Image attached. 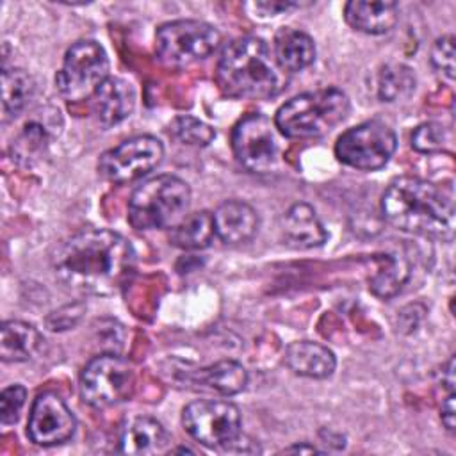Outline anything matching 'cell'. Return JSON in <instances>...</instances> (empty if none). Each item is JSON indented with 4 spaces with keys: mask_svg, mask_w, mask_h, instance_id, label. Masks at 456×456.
Here are the masks:
<instances>
[{
    "mask_svg": "<svg viewBox=\"0 0 456 456\" xmlns=\"http://www.w3.org/2000/svg\"><path fill=\"white\" fill-rule=\"evenodd\" d=\"M55 280L78 296L118 294L132 278L135 251L112 230H84L66 239L52 258Z\"/></svg>",
    "mask_w": 456,
    "mask_h": 456,
    "instance_id": "cell-1",
    "label": "cell"
},
{
    "mask_svg": "<svg viewBox=\"0 0 456 456\" xmlns=\"http://www.w3.org/2000/svg\"><path fill=\"white\" fill-rule=\"evenodd\" d=\"M381 214L401 232L452 240L456 208L451 185H438L419 176H399L381 196Z\"/></svg>",
    "mask_w": 456,
    "mask_h": 456,
    "instance_id": "cell-2",
    "label": "cell"
},
{
    "mask_svg": "<svg viewBox=\"0 0 456 456\" xmlns=\"http://www.w3.org/2000/svg\"><path fill=\"white\" fill-rule=\"evenodd\" d=\"M216 82L230 98L269 100L285 89L287 77L264 39L244 36L224 46Z\"/></svg>",
    "mask_w": 456,
    "mask_h": 456,
    "instance_id": "cell-3",
    "label": "cell"
},
{
    "mask_svg": "<svg viewBox=\"0 0 456 456\" xmlns=\"http://www.w3.org/2000/svg\"><path fill=\"white\" fill-rule=\"evenodd\" d=\"M351 102L337 87L297 94L274 114V126L290 139L321 137L338 126L349 114Z\"/></svg>",
    "mask_w": 456,
    "mask_h": 456,
    "instance_id": "cell-4",
    "label": "cell"
},
{
    "mask_svg": "<svg viewBox=\"0 0 456 456\" xmlns=\"http://www.w3.org/2000/svg\"><path fill=\"white\" fill-rule=\"evenodd\" d=\"M191 189L175 175H159L142 182L130 196L128 223L135 230L176 226L189 212Z\"/></svg>",
    "mask_w": 456,
    "mask_h": 456,
    "instance_id": "cell-5",
    "label": "cell"
},
{
    "mask_svg": "<svg viewBox=\"0 0 456 456\" xmlns=\"http://www.w3.org/2000/svg\"><path fill=\"white\" fill-rule=\"evenodd\" d=\"M219 43V30L200 20L167 21L155 32V53L171 68H183L208 57Z\"/></svg>",
    "mask_w": 456,
    "mask_h": 456,
    "instance_id": "cell-6",
    "label": "cell"
},
{
    "mask_svg": "<svg viewBox=\"0 0 456 456\" xmlns=\"http://www.w3.org/2000/svg\"><path fill=\"white\" fill-rule=\"evenodd\" d=\"M107 78L109 57L105 48L93 39H80L68 48L55 84L64 100L82 102L93 98Z\"/></svg>",
    "mask_w": 456,
    "mask_h": 456,
    "instance_id": "cell-7",
    "label": "cell"
},
{
    "mask_svg": "<svg viewBox=\"0 0 456 456\" xmlns=\"http://www.w3.org/2000/svg\"><path fill=\"white\" fill-rule=\"evenodd\" d=\"M80 395L93 408H110L132 397L135 372L128 360L105 353L93 358L80 374Z\"/></svg>",
    "mask_w": 456,
    "mask_h": 456,
    "instance_id": "cell-8",
    "label": "cell"
},
{
    "mask_svg": "<svg viewBox=\"0 0 456 456\" xmlns=\"http://www.w3.org/2000/svg\"><path fill=\"white\" fill-rule=\"evenodd\" d=\"M397 148L395 132L379 119L363 121L346 130L335 144L337 159L360 171L383 167Z\"/></svg>",
    "mask_w": 456,
    "mask_h": 456,
    "instance_id": "cell-9",
    "label": "cell"
},
{
    "mask_svg": "<svg viewBox=\"0 0 456 456\" xmlns=\"http://www.w3.org/2000/svg\"><path fill=\"white\" fill-rule=\"evenodd\" d=\"M232 150L237 162L249 173H271L280 162L276 126L260 112L244 116L232 132Z\"/></svg>",
    "mask_w": 456,
    "mask_h": 456,
    "instance_id": "cell-10",
    "label": "cell"
},
{
    "mask_svg": "<svg viewBox=\"0 0 456 456\" xmlns=\"http://www.w3.org/2000/svg\"><path fill=\"white\" fill-rule=\"evenodd\" d=\"M185 431L207 447H224L240 435L239 408L223 399H198L182 411Z\"/></svg>",
    "mask_w": 456,
    "mask_h": 456,
    "instance_id": "cell-11",
    "label": "cell"
},
{
    "mask_svg": "<svg viewBox=\"0 0 456 456\" xmlns=\"http://www.w3.org/2000/svg\"><path fill=\"white\" fill-rule=\"evenodd\" d=\"M164 157L162 142L153 135H135L107 150L98 160V173L112 183H128L153 171Z\"/></svg>",
    "mask_w": 456,
    "mask_h": 456,
    "instance_id": "cell-12",
    "label": "cell"
},
{
    "mask_svg": "<svg viewBox=\"0 0 456 456\" xmlns=\"http://www.w3.org/2000/svg\"><path fill=\"white\" fill-rule=\"evenodd\" d=\"M75 429L77 419L57 394L45 392L34 399L27 424V435L34 444L43 447L64 444Z\"/></svg>",
    "mask_w": 456,
    "mask_h": 456,
    "instance_id": "cell-13",
    "label": "cell"
},
{
    "mask_svg": "<svg viewBox=\"0 0 456 456\" xmlns=\"http://www.w3.org/2000/svg\"><path fill=\"white\" fill-rule=\"evenodd\" d=\"M280 232L283 242L294 249L317 248L328 239L324 224L308 203H294L289 207L281 217Z\"/></svg>",
    "mask_w": 456,
    "mask_h": 456,
    "instance_id": "cell-14",
    "label": "cell"
},
{
    "mask_svg": "<svg viewBox=\"0 0 456 456\" xmlns=\"http://www.w3.org/2000/svg\"><path fill=\"white\" fill-rule=\"evenodd\" d=\"M214 217L216 237H219L224 244H242L255 237L258 230V214L256 210L240 200H226L223 201Z\"/></svg>",
    "mask_w": 456,
    "mask_h": 456,
    "instance_id": "cell-15",
    "label": "cell"
},
{
    "mask_svg": "<svg viewBox=\"0 0 456 456\" xmlns=\"http://www.w3.org/2000/svg\"><path fill=\"white\" fill-rule=\"evenodd\" d=\"M135 107V91L121 77H109L93 94V110L105 126L125 121Z\"/></svg>",
    "mask_w": 456,
    "mask_h": 456,
    "instance_id": "cell-16",
    "label": "cell"
},
{
    "mask_svg": "<svg viewBox=\"0 0 456 456\" xmlns=\"http://www.w3.org/2000/svg\"><path fill=\"white\" fill-rule=\"evenodd\" d=\"M171 449V436L151 417H134L119 436V451L125 454H164Z\"/></svg>",
    "mask_w": 456,
    "mask_h": 456,
    "instance_id": "cell-17",
    "label": "cell"
},
{
    "mask_svg": "<svg viewBox=\"0 0 456 456\" xmlns=\"http://www.w3.org/2000/svg\"><path fill=\"white\" fill-rule=\"evenodd\" d=\"M344 20L363 34H385L399 20V5L385 0H351L344 5Z\"/></svg>",
    "mask_w": 456,
    "mask_h": 456,
    "instance_id": "cell-18",
    "label": "cell"
},
{
    "mask_svg": "<svg viewBox=\"0 0 456 456\" xmlns=\"http://www.w3.org/2000/svg\"><path fill=\"white\" fill-rule=\"evenodd\" d=\"M285 365L297 376L324 379L333 374L337 367L335 354L322 344L299 340L285 349Z\"/></svg>",
    "mask_w": 456,
    "mask_h": 456,
    "instance_id": "cell-19",
    "label": "cell"
},
{
    "mask_svg": "<svg viewBox=\"0 0 456 456\" xmlns=\"http://www.w3.org/2000/svg\"><path fill=\"white\" fill-rule=\"evenodd\" d=\"M273 55L283 71H301L308 68L315 59V43L306 32L285 27L280 28L274 36Z\"/></svg>",
    "mask_w": 456,
    "mask_h": 456,
    "instance_id": "cell-20",
    "label": "cell"
},
{
    "mask_svg": "<svg viewBox=\"0 0 456 456\" xmlns=\"http://www.w3.org/2000/svg\"><path fill=\"white\" fill-rule=\"evenodd\" d=\"M36 93L32 75L21 68L2 69V121L7 123L20 116L30 103Z\"/></svg>",
    "mask_w": 456,
    "mask_h": 456,
    "instance_id": "cell-21",
    "label": "cell"
},
{
    "mask_svg": "<svg viewBox=\"0 0 456 456\" xmlns=\"http://www.w3.org/2000/svg\"><path fill=\"white\" fill-rule=\"evenodd\" d=\"M39 331L23 321H5L0 328V358L4 362H25L39 347Z\"/></svg>",
    "mask_w": 456,
    "mask_h": 456,
    "instance_id": "cell-22",
    "label": "cell"
},
{
    "mask_svg": "<svg viewBox=\"0 0 456 456\" xmlns=\"http://www.w3.org/2000/svg\"><path fill=\"white\" fill-rule=\"evenodd\" d=\"M194 381L221 395H235L248 385V370L233 360H221L194 374Z\"/></svg>",
    "mask_w": 456,
    "mask_h": 456,
    "instance_id": "cell-23",
    "label": "cell"
},
{
    "mask_svg": "<svg viewBox=\"0 0 456 456\" xmlns=\"http://www.w3.org/2000/svg\"><path fill=\"white\" fill-rule=\"evenodd\" d=\"M214 237L212 214L208 210H200L187 214L176 226H173L169 240L180 249H203L210 246Z\"/></svg>",
    "mask_w": 456,
    "mask_h": 456,
    "instance_id": "cell-24",
    "label": "cell"
},
{
    "mask_svg": "<svg viewBox=\"0 0 456 456\" xmlns=\"http://www.w3.org/2000/svg\"><path fill=\"white\" fill-rule=\"evenodd\" d=\"M50 128L53 126H50L48 121H27L16 141H12V159L23 164H30L34 159H37V155L43 153L50 142Z\"/></svg>",
    "mask_w": 456,
    "mask_h": 456,
    "instance_id": "cell-25",
    "label": "cell"
},
{
    "mask_svg": "<svg viewBox=\"0 0 456 456\" xmlns=\"http://www.w3.org/2000/svg\"><path fill=\"white\" fill-rule=\"evenodd\" d=\"M415 75L404 64H387L378 77V94L383 102H401L415 91Z\"/></svg>",
    "mask_w": 456,
    "mask_h": 456,
    "instance_id": "cell-26",
    "label": "cell"
},
{
    "mask_svg": "<svg viewBox=\"0 0 456 456\" xmlns=\"http://www.w3.org/2000/svg\"><path fill=\"white\" fill-rule=\"evenodd\" d=\"M408 262L395 255H385L383 264L370 276V290L379 297L395 296L408 280Z\"/></svg>",
    "mask_w": 456,
    "mask_h": 456,
    "instance_id": "cell-27",
    "label": "cell"
},
{
    "mask_svg": "<svg viewBox=\"0 0 456 456\" xmlns=\"http://www.w3.org/2000/svg\"><path fill=\"white\" fill-rule=\"evenodd\" d=\"M171 134L183 144L191 146H207L216 137V132L210 125L200 121L192 116H180L171 123Z\"/></svg>",
    "mask_w": 456,
    "mask_h": 456,
    "instance_id": "cell-28",
    "label": "cell"
},
{
    "mask_svg": "<svg viewBox=\"0 0 456 456\" xmlns=\"http://www.w3.org/2000/svg\"><path fill=\"white\" fill-rule=\"evenodd\" d=\"M431 64L447 82L454 80V36H442L431 48Z\"/></svg>",
    "mask_w": 456,
    "mask_h": 456,
    "instance_id": "cell-29",
    "label": "cell"
},
{
    "mask_svg": "<svg viewBox=\"0 0 456 456\" xmlns=\"http://www.w3.org/2000/svg\"><path fill=\"white\" fill-rule=\"evenodd\" d=\"M27 390L23 385H11L0 394V420L4 426L14 424L25 406Z\"/></svg>",
    "mask_w": 456,
    "mask_h": 456,
    "instance_id": "cell-30",
    "label": "cell"
},
{
    "mask_svg": "<svg viewBox=\"0 0 456 456\" xmlns=\"http://www.w3.org/2000/svg\"><path fill=\"white\" fill-rule=\"evenodd\" d=\"M445 142V130L438 123H424L411 134V146L420 153H433L442 150Z\"/></svg>",
    "mask_w": 456,
    "mask_h": 456,
    "instance_id": "cell-31",
    "label": "cell"
},
{
    "mask_svg": "<svg viewBox=\"0 0 456 456\" xmlns=\"http://www.w3.org/2000/svg\"><path fill=\"white\" fill-rule=\"evenodd\" d=\"M86 306L82 303H73V305H66L55 312H52L48 317H46V326L52 330V331H62V330H68L71 326H75L82 314H84Z\"/></svg>",
    "mask_w": 456,
    "mask_h": 456,
    "instance_id": "cell-32",
    "label": "cell"
},
{
    "mask_svg": "<svg viewBox=\"0 0 456 456\" xmlns=\"http://www.w3.org/2000/svg\"><path fill=\"white\" fill-rule=\"evenodd\" d=\"M249 7H255L256 12L274 16V14L287 12L294 7H299V4L297 2H289V0H285V2L283 0H271V2L265 0V2H253V4H249Z\"/></svg>",
    "mask_w": 456,
    "mask_h": 456,
    "instance_id": "cell-33",
    "label": "cell"
},
{
    "mask_svg": "<svg viewBox=\"0 0 456 456\" xmlns=\"http://www.w3.org/2000/svg\"><path fill=\"white\" fill-rule=\"evenodd\" d=\"M442 422L447 428V431H454V390H449L447 397L442 399Z\"/></svg>",
    "mask_w": 456,
    "mask_h": 456,
    "instance_id": "cell-34",
    "label": "cell"
},
{
    "mask_svg": "<svg viewBox=\"0 0 456 456\" xmlns=\"http://www.w3.org/2000/svg\"><path fill=\"white\" fill-rule=\"evenodd\" d=\"M283 452H319L314 445H308V444H303V445H292V447H287L283 449Z\"/></svg>",
    "mask_w": 456,
    "mask_h": 456,
    "instance_id": "cell-35",
    "label": "cell"
}]
</instances>
